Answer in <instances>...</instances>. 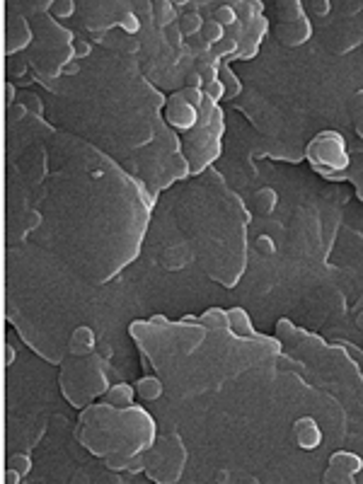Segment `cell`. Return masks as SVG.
<instances>
[{"mask_svg": "<svg viewBox=\"0 0 363 484\" xmlns=\"http://www.w3.org/2000/svg\"><path fill=\"white\" fill-rule=\"evenodd\" d=\"M315 8H317V10H315L317 15H327V12H329V3H317Z\"/></svg>", "mask_w": 363, "mask_h": 484, "instance_id": "20", "label": "cell"}, {"mask_svg": "<svg viewBox=\"0 0 363 484\" xmlns=\"http://www.w3.org/2000/svg\"><path fill=\"white\" fill-rule=\"evenodd\" d=\"M124 27H126V32H136L138 29V20H136L133 15H129V17L124 20Z\"/></svg>", "mask_w": 363, "mask_h": 484, "instance_id": "17", "label": "cell"}, {"mask_svg": "<svg viewBox=\"0 0 363 484\" xmlns=\"http://www.w3.org/2000/svg\"><path fill=\"white\" fill-rule=\"evenodd\" d=\"M276 201H279V196H276L274 189H259L257 196H254V203H257L259 213H271L276 208Z\"/></svg>", "mask_w": 363, "mask_h": 484, "instance_id": "4", "label": "cell"}, {"mask_svg": "<svg viewBox=\"0 0 363 484\" xmlns=\"http://www.w3.org/2000/svg\"><path fill=\"white\" fill-rule=\"evenodd\" d=\"M92 344H95L92 329H87V327L75 329V334H73V349L75 351H87V349H92Z\"/></svg>", "mask_w": 363, "mask_h": 484, "instance_id": "6", "label": "cell"}, {"mask_svg": "<svg viewBox=\"0 0 363 484\" xmlns=\"http://www.w3.org/2000/svg\"><path fill=\"white\" fill-rule=\"evenodd\" d=\"M358 133H361V136H363V124H361V126H358Z\"/></svg>", "mask_w": 363, "mask_h": 484, "instance_id": "23", "label": "cell"}, {"mask_svg": "<svg viewBox=\"0 0 363 484\" xmlns=\"http://www.w3.org/2000/svg\"><path fill=\"white\" fill-rule=\"evenodd\" d=\"M12 467H15V470H17L20 474L29 472V460H27L24 455H15V460H12Z\"/></svg>", "mask_w": 363, "mask_h": 484, "instance_id": "13", "label": "cell"}, {"mask_svg": "<svg viewBox=\"0 0 363 484\" xmlns=\"http://www.w3.org/2000/svg\"><path fill=\"white\" fill-rule=\"evenodd\" d=\"M295 436L302 448H317L320 445V429L315 426L313 419H300L295 424Z\"/></svg>", "mask_w": 363, "mask_h": 484, "instance_id": "1", "label": "cell"}, {"mask_svg": "<svg viewBox=\"0 0 363 484\" xmlns=\"http://www.w3.org/2000/svg\"><path fill=\"white\" fill-rule=\"evenodd\" d=\"M73 12H75V5H73L71 0H68V3H53V15H58V17H71Z\"/></svg>", "mask_w": 363, "mask_h": 484, "instance_id": "11", "label": "cell"}, {"mask_svg": "<svg viewBox=\"0 0 363 484\" xmlns=\"http://www.w3.org/2000/svg\"><path fill=\"white\" fill-rule=\"evenodd\" d=\"M10 116L12 119H22V116H24V107H22V104H15V109H10Z\"/></svg>", "mask_w": 363, "mask_h": 484, "instance_id": "19", "label": "cell"}, {"mask_svg": "<svg viewBox=\"0 0 363 484\" xmlns=\"http://www.w3.org/2000/svg\"><path fill=\"white\" fill-rule=\"evenodd\" d=\"M257 242H259V250H262V252H266V254L274 252V240L271 237H259Z\"/></svg>", "mask_w": 363, "mask_h": 484, "instance_id": "15", "label": "cell"}, {"mask_svg": "<svg viewBox=\"0 0 363 484\" xmlns=\"http://www.w3.org/2000/svg\"><path fill=\"white\" fill-rule=\"evenodd\" d=\"M216 22H218L221 27L232 24V22H235V10H232L230 5H223V8H218V12H216Z\"/></svg>", "mask_w": 363, "mask_h": 484, "instance_id": "8", "label": "cell"}, {"mask_svg": "<svg viewBox=\"0 0 363 484\" xmlns=\"http://www.w3.org/2000/svg\"><path fill=\"white\" fill-rule=\"evenodd\" d=\"M138 392H141L143 400H158L162 395V383L158 378H143L138 383Z\"/></svg>", "mask_w": 363, "mask_h": 484, "instance_id": "5", "label": "cell"}, {"mask_svg": "<svg viewBox=\"0 0 363 484\" xmlns=\"http://www.w3.org/2000/svg\"><path fill=\"white\" fill-rule=\"evenodd\" d=\"M179 95L174 97V107L170 109V121L177 126V129H192L194 121H196V111H194V107L187 102L184 104V109H179Z\"/></svg>", "mask_w": 363, "mask_h": 484, "instance_id": "2", "label": "cell"}, {"mask_svg": "<svg viewBox=\"0 0 363 484\" xmlns=\"http://www.w3.org/2000/svg\"><path fill=\"white\" fill-rule=\"evenodd\" d=\"M358 324H361V327H363V315H361V317H358Z\"/></svg>", "mask_w": 363, "mask_h": 484, "instance_id": "24", "label": "cell"}, {"mask_svg": "<svg viewBox=\"0 0 363 484\" xmlns=\"http://www.w3.org/2000/svg\"><path fill=\"white\" fill-rule=\"evenodd\" d=\"M75 53H78V56H87V53H90V44L78 41V49H75Z\"/></svg>", "mask_w": 363, "mask_h": 484, "instance_id": "18", "label": "cell"}, {"mask_svg": "<svg viewBox=\"0 0 363 484\" xmlns=\"http://www.w3.org/2000/svg\"><path fill=\"white\" fill-rule=\"evenodd\" d=\"M109 400L114 404H131V400H133V390L129 387V385H116V387H111V392H109Z\"/></svg>", "mask_w": 363, "mask_h": 484, "instance_id": "7", "label": "cell"}, {"mask_svg": "<svg viewBox=\"0 0 363 484\" xmlns=\"http://www.w3.org/2000/svg\"><path fill=\"white\" fill-rule=\"evenodd\" d=\"M182 27H184V32H189V34H194V32H199V29H203V22H201V17L199 15H187L184 17V22H182Z\"/></svg>", "mask_w": 363, "mask_h": 484, "instance_id": "10", "label": "cell"}, {"mask_svg": "<svg viewBox=\"0 0 363 484\" xmlns=\"http://www.w3.org/2000/svg\"><path fill=\"white\" fill-rule=\"evenodd\" d=\"M332 465H339V467H342L346 474L358 472V470L363 467V463L358 460V455H353V453H334Z\"/></svg>", "mask_w": 363, "mask_h": 484, "instance_id": "3", "label": "cell"}, {"mask_svg": "<svg viewBox=\"0 0 363 484\" xmlns=\"http://www.w3.org/2000/svg\"><path fill=\"white\" fill-rule=\"evenodd\" d=\"M203 37H206L208 41L223 39V27L218 24V22H208V24H203Z\"/></svg>", "mask_w": 363, "mask_h": 484, "instance_id": "9", "label": "cell"}, {"mask_svg": "<svg viewBox=\"0 0 363 484\" xmlns=\"http://www.w3.org/2000/svg\"><path fill=\"white\" fill-rule=\"evenodd\" d=\"M182 97L189 102L192 107H196V104H201V92H199V87H187V90L182 92Z\"/></svg>", "mask_w": 363, "mask_h": 484, "instance_id": "12", "label": "cell"}, {"mask_svg": "<svg viewBox=\"0 0 363 484\" xmlns=\"http://www.w3.org/2000/svg\"><path fill=\"white\" fill-rule=\"evenodd\" d=\"M22 102L27 104V109L41 111V100H39V97H34V95H24V97H22Z\"/></svg>", "mask_w": 363, "mask_h": 484, "instance_id": "14", "label": "cell"}, {"mask_svg": "<svg viewBox=\"0 0 363 484\" xmlns=\"http://www.w3.org/2000/svg\"><path fill=\"white\" fill-rule=\"evenodd\" d=\"M208 95H211L213 100H218V97H223V95H225V90H223L221 82H211V87H208Z\"/></svg>", "mask_w": 363, "mask_h": 484, "instance_id": "16", "label": "cell"}, {"mask_svg": "<svg viewBox=\"0 0 363 484\" xmlns=\"http://www.w3.org/2000/svg\"><path fill=\"white\" fill-rule=\"evenodd\" d=\"M187 82H189V85H192V87H199V85H201V78H199V75H196V73H192V75H189V78H187Z\"/></svg>", "mask_w": 363, "mask_h": 484, "instance_id": "21", "label": "cell"}, {"mask_svg": "<svg viewBox=\"0 0 363 484\" xmlns=\"http://www.w3.org/2000/svg\"><path fill=\"white\" fill-rule=\"evenodd\" d=\"M5 353H8V358H5V363H12V349H10V346L5 349Z\"/></svg>", "mask_w": 363, "mask_h": 484, "instance_id": "22", "label": "cell"}]
</instances>
